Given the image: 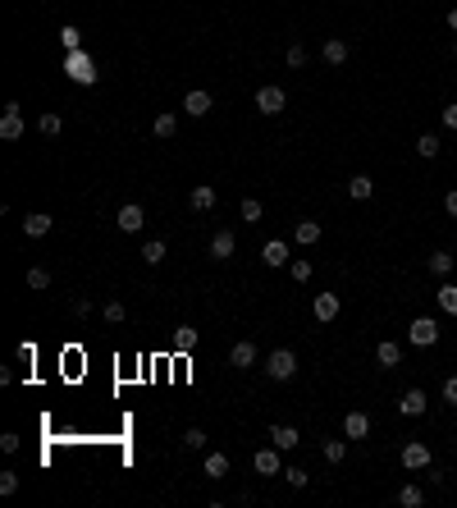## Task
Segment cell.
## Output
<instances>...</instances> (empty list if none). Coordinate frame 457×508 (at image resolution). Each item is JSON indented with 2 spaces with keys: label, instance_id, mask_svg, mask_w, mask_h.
Segmentation results:
<instances>
[{
  "label": "cell",
  "instance_id": "cell-18",
  "mask_svg": "<svg viewBox=\"0 0 457 508\" xmlns=\"http://www.w3.org/2000/svg\"><path fill=\"white\" fill-rule=\"evenodd\" d=\"M206 476H210V481H225V476H229V454L210 449V454H206Z\"/></svg>",
  "mask_w": 457,
  "mask_h": 508
},
{
  "label": "cell",
  "instance_id": "cell-19",
  "mask_svg": "<svg viewBox=\"0 0 457 508\" xmlns=\"http://www.w3.org/2000/svg\"><path fill=\"white\" fill-rule=\"evenodd\" d=\"M183 110L197 115V120H201V115H210V92H201V87H197V92H188V96H183Z\"/></svg>",
  "mask_w": 457,
  "mask_h": 508
},
{
  "label": "cell",
  "instance_id": "cell-5",
  "mask_svg": "<svg viewBox=\"0 0 457 508\" xmlns=\"http://www.w3.org/2000/svg\"><path fill=\"white\" fill-rule=\"evenodd\" d=\"M311 311H316L320 325H329V321L343 311V302H338V293H316V302H311Z\"/></svg>",
  "mask_w": 457,
  "mask_h": 508
},
{
  "label": "cell",
  "instance_id": "cell-2",
  "mask_svg": "<svg viewBox=\"0 0 457 508\" xmlns=\"http://www.w3.org/2000/svg\"><path fill=\"white\" fill-rule=\"evenodd\" d=\"M407 344L412 348H434L439 344V325H434L430 316H416L412 325H407Z\"/></svg>",
  "mask_w": 457,
  "mask_h": 508
},
{
  "label": "cell",
  "instance_id": "cell-36",
  "mask_svg": "<svg viewBox=\"0 0 457 508\" xmlns=\"http://www.w3.org/2000/svg\"><path fill=\"white\" fill-rule=\"evenodd\" d=\"M183 449H206V431H201V426H188V431H183Z\"/></svg>",
  "mask_w": 457,
  "mask_h": 508
},
{
  "label": "cell",
  "instance_id": "cell-25",
  "mask_svg": "<svg viewBox=\"0 0 457 508\" xmlns=\"http://www.w3.org/2000/svg\"><path fill=\"white\" fill-rule=\"evenodd\" d=\"M151 133H155V138H174V133H179V115H170V110H165V115H155Z\"/></svg>",
  "mask_w": 457,
  "mask_h": 508
},
{
  "label": "cell",
  "instance_id": "cell-44",
  "mask_svg": "<svg viewBox=\"0 0 457 508\" xmlns=\"http://www.w3.org/2000/svg\"><path fill=\"white\" fill-rule=\"evenodd\" d=\"M32 357H37V348H32V344H18V362L32 366Z\"/></svg>",
  "mask_w": 457,
  "mask_h": 508
},
{
  "label": "cell",
  "instance_id": "cell-7",
  "mask_svg": "<svg viewBox=\"0 0 457 508\" xmlns=\"http://www.w3.org/2000/svg\"><path fill=\"white\" fill-rule=\"evenodd\" d=\"M403 467H407V472H421V467H430V444H421V439L403 444Z\"/></svg>",
  "mask_w": 457,
  "mask_h": 508
},
{
  "label": "cell",
  "instance_id": "cell-4",
  "mask_svg": "<svg viewBox=\"0 0 457 508\" xmlns=\"http://www.w3.org/2000/svg\"><path fill=\"white\" fill-rule=\"evenodd\" d=\"M0 138H5V142L23 138V105H18V101H9L5 115H0Z\"/></svg>",
  "mask_w": 457,
  "mask_h": 508
},
{
  "label": "cell",
  "instance_id": "cell-35",
  "mask_svg": "<svg viewBox=\"0 0 457 508\" xmlns=\"http://www.w3.org/2000/svg\"><path fill=\"white\" fill-rule=\"evenodd\" d=\"M284 481L293 485V490H307V481H311V472H302V467H284Z\"/></svg>",
  "mask_w": 457,
  "mask_h": 508
},
{
  "label": "cell",
  "instance_id": "cell-38",
  "mask_svg": "<svg viewBox=\"0 0 457 508\" xmlns=\"http://www.w3.org/2000/svg\"><path fill=\"white\" fill-rule=\"evenodd\" d=\"M288 275H293L297 284H307V279H311V261H302V257H297V261H288Z\"/></svg>",
  "mask_w": 457,
  "mask_h": 508
},
{
  "label": "cell",
  "instance_id": "cell-14",
  "mask_svg": "<svg viewBox=\"0 0 457 508\" xmlns=\"http://www.w3.org/2000/svg\"><path fill=\"white\" fill-rule=\"evenodd\" d=\"M343 435L348 439H366V435H371V417H366V412H348L343 417Z\"/></svg>",
  "mask_w": 457,
  "mask_h": 508
},
{
  "label": "cell",
  "instance_id": "cell-46",
  "mask_svg": "<svg viewBox=\"0 0 457 508\" xmlns=\"http://www.w3.org/2000/svg\"><path fill=\"white\" fill-rule=\"evenodd\" d=\"M444 211H449V216H457V188L449 192V197H444Z\"/></svg>",
  "mask_w": 457,
  "mask_h": 508
},
{
  "label": "cell",
  "instance_id": "cell-17",
  "mask_svg": "<svg viewBox=\"0 0 457 508\" xmlns=\"http://www.w3.org/2000/svg\"><path fill=\"white\" fill-rule=\"evenodd\" d=\"M371 192H375V179H371V174H352V179H348V197H352V202H366Z\"/></svg>",
  "mask_w": 457,
  "mask_h": 508
},
{
  "label": "cell",
  "instance_id": "cell-34",
  "mask_svg": "<svg viewBox=\"0 0 457 508\" xmlns=\"http://www.w3.org/2000/svg\"><path fill=\"white\" fill-rule=\"evenodd\" d=\"M261 216H266V207H261L256 197H242V220H247V224H256Z\"/></svg>",
  "mask_w": 457,
  "mask_h": 508
},
{
  "label": "cell",
  "instance_id": "cell-39",
  "mask_svg": "<svg viewBox=\"0 0 457 508\" xmlns=\"http://www.w3.org/2000/svg\"><path fill=\"white\" fill-rule=\"evenodd\" d=\"M78 37H83V33H78L73 23H64V28H60V42H64V51H78Z\"/></svg>",
  "mask_w": 457,
  "mask_h": 508
},
{
  "label": "cell",
  "instance_id": "cell-10",
  "mask_svg": "<svg viewBox=\"0 0 457 508\" xmlns=\"http://www.w3.org/2000/svg\"><path fill=\"white\" fill-rule=\"evenodd\" d=\"M425 408H430V398H425V389H407V394L398 398V412H403V417H421Z\"/></svg>",
  "mask_w": 457,
  "mask_h": 508
},
{
  "label": "cell",
  "instance_id": "cell-15",
  "mask_svg": "<svg viewBox=\"0 0 457 508\" xmlns=\"http://www.w3.org/2000/svg\"><path fill=\"white\" fill-rule=\"evenodd\" d=\"M215 202H220V197H215V188H210V183H201V188L188 192V207H192V211H215Z\"/></svg>",
  "mask_w": 457,
  "mask_h": 508
},
{
  "label": "cell",
  "instance_id": "cell-26",
  "mask_svg": "<svg viewBox=\"0 0 457 508\" xmlns=\"http://www.w3.org/2000/svg\"><path fill=\"white\" fill-rule=\"evenodd\" d=\"M261 261H266V266H284V261H288V248H284V243H266V248H261Z\"/></svg>",
  "mask_w": 457,
  "mask_h": 508
},
{
  "label": "cell",
  "instance_id": "cell-32",
  "mask_svg": "<svg viewBox=\"0 0 457 508\" xmlns=\"http://www.w3.org/2000/svg\"><path fill=\"white\" fill-rule=\"evenodd\" d=\"M28 289H51V270L46 266H28Z\"/></svg>",
  "mask_w": 457,
  "mask_h": 508
},
{
  "label": "cell",
  "instance_id": "cell-22",
  "mask_svg": "<svg viewBox=\"0 0 457 508\" xmlns=\"http://www.w3.org/2000/svg\"><path fill=\"white\" fill-rule=\"evenodd\" d=\"M197 330H192V325H179V330H174V353H192V348H197Z\"/></svg>",
  "mask_w": 457,
  "mask_h": 508
},
{
  "label": "cell",
  "instance_id": "cell-31",
  "mask_svg": "<svg viewBox=\"0 0 457 508\" xmlns=\"http://www.w3.org/2000/svg\"><path fill=\"white\" fill-rule=\"evenodd\" d=\"M398 504H403V508H421V504H425L421 485H403V490H398Z\"/></svg>",
  "mask_w": 457,
  "mask_h": 508
},
{
  "label": "cell",
  "instance_id": "cell-21",
  "mask_svg": "<svg viewBox=\"0 0 457 508\" xmlns=\"http://www.w3.org/2000/svg\"><path fill=\"white\" fill-rule=\"evenodd\" d=\"M375 362H380V366H403V348H398L393 339H384V344L375 348Z\"/></svg>",
  "mask_w": 457,
  "mask_h": 508
},
{
  "label": "cell",
  "instance_id": "cell-42",
  "mask_svg": "<svg viewBox=\"0 0 457 508\" xmlns=\"http://www.w3.org/2000/svg\"><path fill=\"white\" fill-rule=\"evenodd\" d=\"M444 403H453V408H457V376L444 380Z\"/></svg>",
  "mask_w": 457,
  "mask_h": 508
},
{
  "label": "cell",
  "instance_id": "cell-28",
  "mask_svg": "<svg viewBox=\"0 0 457 508\" xmlns=\"http://www.w3.org/2000/svg\"><path fill=\"white\" fill-rule=\"evenodd\" d=\"M320 454H325V463H343V458H348V444H343V439H325V444H320Z\"/></svg>",
  "mask_w": 457,
  "mask_h": 508
},
{
  "label": "cell",
  "instance_id": "cell-47",
  "mask_svg": "<svg viewBox=\"0 0 457 508\" xmlns=\"http://www.w3.org/2000/svg\"><path fill=\"white\" fill-rule=\"evenodd\" d=\"M449 28H453V33H457V9H449Z\"/></svg>",
  "mask_w": 457,
  "mask_h": 508
},
{
  "label": "cell",
  "instance_id": "cell-13",
  "mask_svg": "<svg viewBox=\"0 0 457 508\" xmlns=\"http://www.w3.org/2000/svg\"><path fill=\"white\" fill-rule=\"evenodd\" d=\"M270 444L288 454V449H297V444H302V435H297V426H270Z\"/></svg>",
  "mask_w": 457,
  "mask_h": 508
},
{
  "label": "cell",
  "instance_id": "cell-27",
  "mask_svg": "<svg viewBox=\"0 0 457 508\" xmlns=\"http://www.w3.org/2000/svg\"><path fill=\"white\" fill-rule=\"evenodd\" d=\"M434 298H439V307L449 311V316H457V284H449V279H444V284H439V293H434Z\"/></svg>",
  "mask_w": 457,
  "mask_h": 508
},
{
  "label": "cell",
  "instance_id": "cell-30",
  "mask_svg": "<svg viewBox=\"0 0 457 508\" xmlns=\"http://www.w3.org/2000/svg\"><path fill=\"white\" fill-rule=\"evenodd\" d=\"M142 261H147V266H160V261H165V243H160V238L142 243Z\"/></svg>",
  "mask_w": 457,
  "mask_h": 508
},
{
  "label": "cell",
  "instance_id": "cell-8",
  "mask_svg": "<svg viewBox=\"0 0 457 508\" xmlns=\"http://www.w3.org/2000/svg\"><path fill=\"white\" fill-rule=\"evenodd\" d=\"M233 248H238V238H233V229H215L210 233V261H229Z\"/></svg>",
  "mask_w": 457,
  "mask_h": 508
},
{
  "label": "cell",
  "instance_id": "cell-43",
  "mask_svg": "<svg viewBox=\"0 0 457 508\" xmlns=\"http://www.w3.org/2000/svg\"><path fill=\"white\" fill-rule=\"evenodd\" d=\"M444 129H457V101L444 105Z\"/></svg>",
  "mask_w": 457,
  "mask_h": 508
},
{
  "label": "cell",
  "instance_id": "cell-37",
  "mask_svg": "<svg viewBox=\"0 0 457 508\" xmlns=\"http://www.w3.org/2000/svg\"><path fill=\"white\" fill-rule=\"evenodd\" d=\"M37 129L46 133V138H60V129H64V120L60 115H42V124H37Z\"/></svg>",
  "mask_w": 457,
  "mask_h": 508
},
{
  "label": "cell",
  "instance_id": "cell-33",
  "mask_svg": "<svg viewBox=\"0 0 457 508\" xmlns=\"http://www.w3.org/2000/svg\"><path fill=\"white\" fill-rule=\"evenodd\" d=\"M101 316L110 321V325H119V321L129 316V311H124V302H114V298H110V302H101Z\"/></svg>",
  "mask_w": 457,
  "mask_h": 508
},
{
  "label": "cell",
  "instance_id": "cell-45",
  "mask_svg": "<svg viewBox=\"0 0 457 508\" xmlns=\"http://www.w3.org/2000/svg\"><path fill=\"white\" fill-rule=\"evenodd\" d=\"M0 449H5V454H14V449H18V435H14V431L0 435Z\"/></svg>",
  "mask_w": 457,
  "mask_h": 508
},
{
  "label": "cell",
  "instance_id": "cell-23",
  "mask_svg": "<svg viewBox=\"0 0 457 508\" xmlns=\"http://www.w3.org/2000/svg\"><path fill=\"white\" fill-rule=\"evenodd\" d=\"M293 238L302 243V248H311V243H320V220H297Z\"/></svg>",
  "mask_w": 457,
  "mask_h": 508
},
{
  "label": "cell",
  "instance_id": "cell-40",
  "mask_svg": "<svg viewBox=\"0 0 457 508\" xmlns=\"http://www.w3.org/2000/svg\"><path fill=\"white\" fill-rule=\"evenodd\" d=\"M302 64H307V46H288V69H302Z\"/></svg>",
  "mask_w": 457,
  "mask_h": 508
},
{
  "label": "cell",
  "instance_id": "cell-24",
  "mask_svg": "<svg viewBox=\"0 0 457 508\" xmlns=\"http://www.w3.org/2000/svg\"><path fill=\"white\" fill-rule=\"evenodd\" d=\"M453 252H430V275H439V279H449L453 275Z\"/></svg>",
  "mask_w": 457,
  "mask_h": 508
},
{
  "label": "cell",
  "instance_id": "cell-11",
  "mask_svg": "<svg viewBox=\"0 0 457 508\" xmlns=\"http://www.w3.org/2000/svg\"><path fill=\"white\" fill-rule=\"evenodd\" d=\"M229 366H238V371L256 366V344H251V339H242V344H233V348H229Z\"/></svg>",
  "mask_w": 457,
  "mask_h": 508
},
{
  "label": "cell",
  "instance_id": "cell-20",
  "mask_svg": "<svg viewBox=\"0 0 457 508\" xmlns=\"http://www.w3.org/2000/svg\"><path fill=\"white\" fill-rule=\"evenodd\" d=\"M320 55H325V64H343L348 60V42L343 37H329V42L320 46Z\"/></svg>",
  "mask_w": 457,
  "mask_h": 508
},
{
  "label": "cell",
  "instance_id": "cell-16",
  "mask_svg": "<svg viewBox=\"0 0 457 508\" xmlns=\"http://www.w3.org/2000/svg\"><path fill=\"white\" fill-rule=\"evenodd\" d=\"M51 216H46V211H32V216H28L23 220V233H28V238H46V233H51Z\"/></svg>",
  "mask_w": 457,
  "mask_h": 508
},
{
  "label": "cell",
  "instance_id": "cell-9",
  "mask_svg": "<svg viewBox=\"0 0 457 508\" xmlns=\"http://www.w3.org/2000/svg\"><path fill=\"white\" fill-rule=\"evenodd\" d=\"M114 224H119L124 233H138L142 224H147V211H142L138 202H129V207H119V216H114Z\"/></svg>",
  "mask_w": 457,
  "mask_h": 508
},
{
  "label": "cell",
  "instance_id": "cell-12",
  "mask_svg": "<svg viewBox=\"0 0 457 508\" xmlns=\"http://www.w3.org/2000/svg\"><path fill=\"white\" fill-rule=\"evenodd\" d=\"M69 78H73V83H83V87L96 78V74H92V60H87L83 51H69Z\"/></svg>",
  "mask_w": 457,
  "mask_h": 508
},
{
  "label": "cell",
  "instance_id": "cell-29",
  "mask_svg": "<svg viewBox=\"0 0 457 508\" xmlns=\"http://www.w3.org/2000/svg\"><path fill=\"white\" fill-rule=\"evenodd\" d=\"M416 156L434 161V156H439V138H434V133H421V138H416Z\"/></svg>",
  "mask_w": 457,
  "mask_h": 508
},
{
  "label": "cell",
  "instance_id": "cell-6",
  "mask_svg": "<svg viewBox=\"0 0 457 508\" xmlns=\"http://www.w3.org/2000/svg\"><path fill=\"white\" fill-rule=\"evenodd\" d=\"M279 454H284V449H275V444H270V449H256V458H251V467H256L261 476H279V472H284V463H279Z\"/></svg>",
  "mask_w": 457,
  "mask_h": 508
},
{
  "label": "cell",
  "instance_id": "cell-1",
  "mask_svg": "<svg viewBox=\"0 0 457 508\" xmlns=\"http://www.w3.org/2000/svg\"><path fill=\"white\" fill-rule=\"evenodd\" d=\"M266 376L270 380H293L297 376V353L293 348H275V353L266 357Z\"/></svg>",
  "mask_w": 457,
  "mask_h": 508
},
{
  "label": "cell",
  "instance_id": "cell-41",
  "mask_svg": "<svg viewBox=\"0 0 457 508\" xmlns=\"http://www.w3.org/2000/svg\"><path fill=\"white\" fill-rule=\"evenodd\" d=\"M18 490V476L14 472H0V495H14Z\"/></svg>",
  "mask_w": 457,
  "mask_h": 508
},
{
  "label": "cell",
  "instance_id": "cell-3",
  "mask_svg": "<svg viewBox=\"0 0 457 508\" xmlns=\"http://www.w3.org/2000/svg\"><path fill=\"white\" fill-rule=\"evenodd\" d=\"M284 105H288L284 87L266 83V87H261V92H256V110H261V115H284Z\"/></svg>",
  "mask_w": 457,
  "mask_h": 508
}]
</instances>
